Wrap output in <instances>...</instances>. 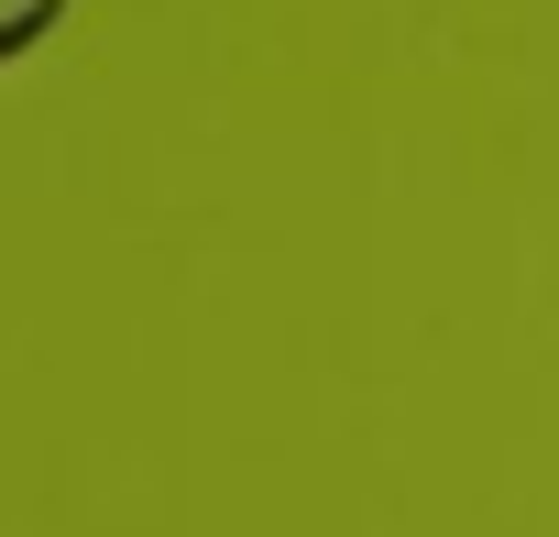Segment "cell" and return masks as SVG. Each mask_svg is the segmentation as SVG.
<instances>
[{
	"mask_svg": "<svg viewBox=\"0 0 559 537\" xmlns=\"http://www.w3.org/2000/svg\"><path fill=\"white\" fill-rule=\"evenodd\" d=\"M56 12H67V0H0V67H12L23 45H45V34H56Z\"/></svg>",
	"mask_w": 559,
	"mask_h": 537,
	"instance_id": "obj_1",
	"label": "cell"
}]
</instances>
